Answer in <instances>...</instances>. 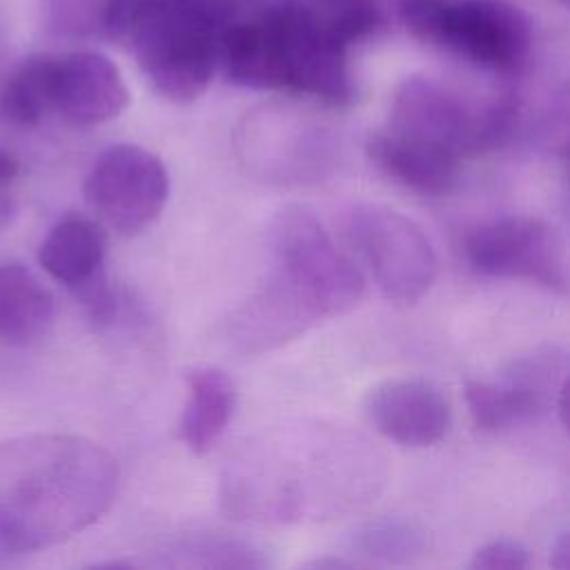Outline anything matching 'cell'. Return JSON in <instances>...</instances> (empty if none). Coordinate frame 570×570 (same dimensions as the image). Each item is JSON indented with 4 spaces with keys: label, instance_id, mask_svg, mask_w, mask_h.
I'll return each instance as SVG.
<instances>
[{
    "label": "cell",
    "instance_id": "cell-1",
    "mask_svg": "<svg viewBox=\"0 0 570 570\" xmlns=\"http://www.w3.org/2000/svg\"><path fill=\"white\" fill-rule=\"evenodd\" d=\"M116 490V459L85 436L36 432L0 441V552L65 543L109 510Z\"/></svg>",
    "mask_w": 570,
    "mask_h": 570
},
{
    "label": "cell",
    "instance_id": "cell-2",
    "mask_svg": "<svg viewBox=\"0 0 570 570\" xmlns=\"http://www.w3.org/2000/svg\"><path fill=\"white\" fill-rule=\"evenodd\" d=\"M214 16L200 0H149L125 42L154 89L185 105L209 85L218 60Z\"/></svg>",
    "mask_w": 570,
    "mask_h": 570
},
{
    "label": "cell",
    "instance_id": "cell-3",
    "mask_svg": "<svg viewBox=\"0 0 570 570\" xmlns=\"http://www.w3.org/2000/svg\"><path fill=\"white\" fill-rule=\"evenodd\" d=\"M401 13L419 40L497 71L519 67L532 42L528 16L503 0H401Z\"/></svg>",
    "mask_w": 570,
    "mask_h": 570
},
{
    "label": "cell",
    "instance_id": "cell-4",
    "mask_svg": "<svg viewBox=\"0 0 570 570\" xmlns=\"http://www.w3.org/2000/svg\"><path fill=\"white\" fill-rule=\"evenodd\" d=\"M272 269L323 318L352 309L365 292L354 263L338 252L318 218L303 207L283 209L269 225Z\"/></svg>",
    "mask_w": 570,
    "mask_h": 570
},
{
    "label": "cell",
    "instance_id": "cell-5",
    "mask_svg": "<svg viewBox=\"0 0 570 570\" xmlns=\"http://www.w3.org/2000/svg\"><path fill=\"white\" fill-rule=\"evenodd\" d=\"M343 232L387 301L414 305L434 285L436 252L425 232L401 212L356 203L345 212Z\"/></svg>",
    "mask_w": 570,
    "mask_h": 570
},
{
    "label": "cell",
    "instance_id": "cell-6",
    "mask_svg": "<svg viewBox=\"0 0 570 570\" xmlns=\"http://www.w3.org/2000/svg\"><path fill=\"white\" fill-rule=\"evenodd\" d=\"M514 118L510 100L472 109L432 80L410 78L394 96L390 131L463 158L508 140Z\"/></svg>",
    "mask_w": 570,
    "mask_h": 570
},
{
    "label": "cell",
    "instance_id": "cell-7",
    "mask_svg": "<svg viewBox=\"0 0 570 570\" xmlns=\"http://www.w3.org/2000/svg\"><path fill=\"white\" fill-rule=\"evenodd\" d=\"M566 352L546 345L517 356L499 381H468L465 401L479 430L499 432L539 421L550 410H559L566 423Z\"/></svg>",
    "mask_w": 570,
    "mask_h": 570
},
{
    "label": "cell",
    "instance_id": "cell-8",
    "mask_svg": "<svg viewBox=\"0 0 570 570\" xmlns=\"http://www.w3.org/2000/svg\"><path fill=\"white\" fill-rule=\"evenodd\" d=\"M236 149L240 163L254 176L278 185L323 180L338 160L327 129L283 111L247 118L238 129Z\"/></svg>",
    "mask_w": 570,
    "mask_h": 570
},
{
    "label": "cell",
    "instance_id": "cell-9",
    "mask_svg": "<svg viewBox=\"0 0 570 570\" xmlns=\"http://www.w3.org/2000/svg\"><path fill=\"white\" fill-rule=\"evenodd\" d=\"M169 196V174L163 160L138 145L105 149L85 178L91 212L120 234L151 225Z\"/></svg>",
    "mask_w": 570,
    "mask_h": 570
},
{
    "label": "cell",
    "instance_id": "cell-10",
    "mask_svg": "<svg viewBox=\"0 0 570 570\" xmlns=\"http://www.w3.org/2000/svg\"><path fill=\"white\" fill-rule=\"evenodd\" d=\"M472 269L494 278H523L566 294L563 243L554 227L534 216H503L476 227L465 240Z\"/></svg>",
    "mask_w": 570,
    "mask_h": 570
},
{
    "label": "cell",
    "instance_id": "cell-11",
    "mask_svg": "<svg viewBox=\"0 0 570 570\" xmlns=\"http://www.w3.org/2000/svg\"><path fill=\"white\" fill-rule=\"evenodd\" d=\"M269 13L281 36L285 89L330 105L350 102L354 87L345 58L347 45L305 7L283 4Z\"/></svg>",
    "mask_w": 570,
    "mask_h": 570
},
{
    "label": "cell",
    "instance_id": "cell-12",
    "mask_svg": "<svg viewBox=\"0 0 570 570\" xmlns=\"http://www.w3.org/2000/svg\"><path fill=\"white\" fill-rule=\"evenodd\" d=\"M129 105L118 67L98 51H69L51 58V111L76 125L114 120Z\"/></svg>",
    "mask_w": 570,
    "mask_h": 570
},
{
    "label": "cell",
    "instance_id": "cell-13",
    "mask_svg": "<svg viewBox=\"0 0 570 570\" xmlns=\"http://www.w3.org/2000/svg\"><path fill=\"white\" fill-rule=\"evenodd\" d=\"M363 407L379 434L410 448L439 443L452 421L443 392L421 379L385 381L370 390Z\"/></svg>",
    "mask_w": 570,
    "mask_h": 570
},
{
    "label": "cell",
    "instance_id": "cell-14",
    "mask_svg": "<svg viewBox=\"0 0 570 570\" xmlns=\"http://www.w3.org/2000/svg\"><path fill=\"white\" fill-rule=\"evenodd\" d=\"M225 78L249 89H285L281 36L272 13L229 27L218 40Z\"/></svg>",
    "mask_w": 570,
    "mask_h": 570
},
{
    "label": "cell",
    "instance_id": "cell-15",
    "mask_svg": "<svg viewBox=\"0 0 570 570\" xmlns=\"http://www.w3.org/2000/svg\"><path fill=\"white\" fill-rule=\"evenodd\" d=\"M367 156L392 180L425 196L445 194L456 180L459 158L390 129L370 136Z\"/></svg>",
    "mask_w": 570,
    "mask_h": 570
},
{
    "label": "cell",
    "instance_id": "cell-16",
    "mask_svg": "<svg viewBox=\"0 0 570 570\" xmlns=\"http://www.w3.org/2000/svg\"><path fill=\"white\" fill-rule=\"evenodd\" d=\"M40 267L71 292L87 287L105 276V232L85 216L58 220L38 247Z\"/></svg>",
    "mask_w": 570,
    "mask_h": 570
},
{
    "label": "cell",
    "instance_id": "cell-17",
    "mask_svg": "<svg viewBox=\"0 0 570 570\" xmlns=\"http://www.w3.org/2000/svg\"><path fill=\"white\" fill-rule=\"evenodd\" d=\"M56 312L49 287L20 263H0V341L31 345L51 325Z\"/></svg>",
    "mask_w": 570,
    "mask_h": 570
},
{
    "label": "cell",
    "instance_id": "cell-18",
    "mask_svg": "<svg viewBox=\"0 0 570 570\" xmlns=\"http://www.w3.org/2000/svg\"><path fill=\"white\" fill-rule=\"evenodd\" d=\"M236 405L234 381L218 367L203 365L187 374V403L180 439L194 454H207L229 425Z\"/></svg>",
    "mask_w": 570,
    "mask_h": 570
},
{
    "label": "cell",
    "instance_id": "cell-19",
    "mask_svg": "<svg viewBox=\"0 0 570 570\" xmlns=\"http://www.w3.org/2000/svg\"><path fill=\"white\" fill-rule=\"evenodd\" d=\"M51 53L22 60L0 87V120L33 127L51 111Z\"/></svg>",
    "mask_w": 570,
    "mask_h": 570
},
{
    "label": "cell",
    "instance_id": "cell-20",
    "mask_svg": "<svg viewBox=\"0 0 570 570\" xmlns=\"http://www.w3.org/2000/svg\"><path fill=\"white\" fill-rule=\"evenodd\" d=\"M352 548L381 561H412L425 548L423 532L399 519H379L363 523L352 534Z\"/></svg>",
    "mask_w": 570,
    "mask_h": 570
},
{
    "label": "cell",
    "instance_id": "cell-21",
    "mask_svg": "<svg viewBox=\"0 0 570 570\" xmlns=\"http://www.w3.org/2000/svg\"><path fill=\"white\" fill-rule=\"evenodd\" d=\"M47 29L67 38L102 36V0H42Z\"/></svg>",
    "mask_w": 570,
    "mask_h": 570
},
{
    "label": "cell",
    "instance_id": "cell-22",
    "mask_svg": "<svg viewBox=\"0 0 570 570\" xmlns=\"http://www.w3.org/2000/svg\"><path fill=\"white\" fill-rule=\"evenodd\" d=\"M528 566V550L510 539H497L481 546L470 561L472 570H525Z\"/></svg>",
    "mask_w": 570,
    "mask_h": 570
},
{
    "label": "cell",
    "instance_id": "cell-23",
    "mask_svg": "<svg viewBox=\"0 0 570 570\" xmlns=\"http://www.w3.org/2000/svg\"><path fill=\"white\" fill-rule=\"evenodd\" d=\"M149 0H102V36L125 42L134 20Z\"/></svg>",
    "mask_w": 570,
    "mask_h": 570
},
{
    "label": "cell",
    "instance_id": "cell-24",
    "mask_svg": "<svg viewBox=\"0 0 570 570\" xmlns=\"http://www.w3.org/2000/svg\"><path fill=\"white\" fill-rule=\"evenodd\" d=\"M18 171H20V165H18L16 156L0 147V185L11 183L18 176Z\"/></svg>",
    "mask_w": 570,
    "mask_h": 570
},
{
    "label": "cell",
    "instance_id": "cell-25",
    "mask_svg": "<svg viewBox=\"0 0 570 570\" xmlns=\"http://www.w3.org/2000/svg\"><path fill=\"white\" fill-rule=\"evenodd\" d=\"M568 550H570L568 537H561V541H559L557 548H554V557L561 559V561H557V568H559V570H568V566H570V554H568ZM554 557H552V559H554Z\"/></svg>",
    "mask_w": 570,
    "mask_h": 570
},
{
    "label": "cell",
    "instance_id": "cell-26",
    "mask_svg": "<svg viewBox=\"0 0 570 570\" xmlns=\"http://www.w3.org/2000/svg\"><path fill=\"white\" fill-rule=\"evenodd\" d=\"M9 214H11V203L4 200V198H0V223H2Z\"/></svg>",
    "mask_w": 570,
    "mask_h": 570
},
{
    "label": "cell",
    "instance_id": "cell-27",
    "mask_svg": "<svg viewBox=\"0 0 570 570\" xmlns=\"http://www.w3.org/2000/svg\"><path fill=\"white\" fill-rule=\"evenodd\" d=\"M2 56H4V33L0 29V62H2Z\"/></svg>",
    "mask_w": 570,
    "mask_h": 570
}]
</instances>
